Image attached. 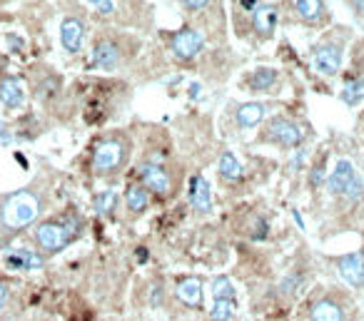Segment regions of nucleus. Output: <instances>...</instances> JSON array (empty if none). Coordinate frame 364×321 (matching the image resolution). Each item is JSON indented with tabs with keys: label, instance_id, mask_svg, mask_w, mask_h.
<instances>
[{
	"label": "nucleus",
	"instance_id": "obj_1",
	"mask_svg": "<svg viewBox=\"0 0 364 321\" xmlns=\"http://www.w3.org/2000/svg\"><path fill=\"white\" fill-rule=\"evenodd\" d=\"M43 202L35 190H18L0 199V249L22 229H28L40 217Z\"/></svg>",
	"mask_w": 364,
	"mask_h": 321
},
{
	"label": "nucleus",
	"instance_id": "obj_2",
	"mask_svg": "<svg viewBox=\"0 0 364 321\" xmlns=\"http://www.w3.org/2000/svg\"><path fill=\"white\" fill-rule=\"evenodd\" d=\"M83 217L75 212L63 214L60 219H48L35 227V244L43 254H58L65 249L70 242H75L83 235Z\"/></svg>",
	"mask_w": 364,
	"mask_h": 321
},
{
	"label": "nucleus",
	"instance_id": "obj_3",
	"mask_svg": "<svg viewBox=\"0 0 364 321\" xmlns=\"http://www.w3.org/2000/svg\"><path fill=\"white\" fill-rule=\"evenodd\" d=\"M127 152H130V145L120 137H105L95 145L93 152V169L100 177H108V174H115L117 169L125 164Z\"/></svg>",
	"mask_w": 364,
	"mask_h": 321
},
{
	"label": "nucleus",
	"instance_id": "obj_4",
	"mask_svg": "<svg viewBox=\"0 0 364 321\" xmlns=\"http://www.w3.org/2000/svg\"><path fill=\"white\" fill-rule=\"evenodd\" d=\"M327 187H330L332 195H344V197H362L364 192V182L359 177V172L354 169V164L349 159H339L334 167V172L330 174V180H327Z\"/></svg>",
	"mask_w": 364,
	"mask_h": 321
},
{
	"label": "nucleus",
	"instance_id": "obj_5",
	"mask_svg": "<svg viewBox=\"0 0 364 321\" xmlns=\"http://www.w3.org/2000/svg\"><path fill=\"white\" fill-rule=\"evenodd\" d=\"M265 140L275 142L280 148L292 150V148H299V145H302V130H299L294 122L285 120V117H277V120H272L270 127H267Z\"/></svg>",
	"mask_w": 364,
	"mask_h": 321
},
{
	"label": "nucleus",
	"instance_id": "obj_6",
	"mask_svg": "<svg viewBox=\"0 0 364 321\" xmlns=\"http://www.w3.org/2000/svg\"><path fill=\"white\" fill-rule=\"evenodd\" d=\"M202 45H204V38L197 33V30H193V27H182V30H177V33L170 35L172 53H175L177 58H182V60L195 58V55L202 50Z\"/></svg>",
	"mask_w": 364,
	"mask_h": 321
},
{
	"label": "nucleus",
	"instance_id": "obj_7",
	"mask_svg": "<svg viewBox=\"0 0 364 321\" xmlns=\"http://www.w3.org/2000/svg\"><path fill=\"white\" fill-rule=\"evenodd\" d=\"M140 185L145 187L148 192H155V195H170L172 190V180L170 174H167V169H162L160 164L155 162H145L143 167H140Z\"/></svg>",
	"mask_w": 364,
	"mask_h": 321
},
{
	"label": "nucleus",
	"instance_id": "obj_8",
	"mask_svg": "<svg viewBox=\"0 0 364 321\" xmlns=\"http://www.w3.org/2000/svg\"><path fill=\"white\" fill-rule=\"evenodd\" d=\"M312 63H315V67L322 72V75L332 77L339 72V65H342V48L334 43H325L320 45V48H315V53H312Z\"/></svg>",
	"mask_w": 364,
	"mask_h": 321
},
{
	"label": "nucleus",
	"instance_id": "obj_9",
	"mask_svg": "<svg viewBox=\"0 0 364 321\" xmlns=\"http://www.w3.org/2000/svg\"><path fill=\"white\" fill-rule=\"evenodd\" d=\"M337 272L349 287L362 289L364 287V256L359 251H352V254H344L337 259Z\"/></svg>",
	"mask_w": 364,
	"mask_h": 321
},
{
	"label": "nucleus",
	"instance_id": "obj_10",
	"mask_svg": "<svg viewBox=\"0 0 364 321\" xmlns=\"http://www.w3.org/2000/svg\"><path fill=\"white\" fill-rule=\"evenodd\" d=\"M190 204L200 214L212 212V190L210 182L204 180L202 174H195L193 180H190Z\"/></svg>",
	"mask_w": 364,
	"mask_h": 321
},
{
	"label": "nucleus",
	"instance_id": "obj_11",
	"mask_svg": "<svg viewBox=\"0 0 364 321\" xmlns=\"http://www.w3.org/2000/svg\"><path fill=\"white\" fill-rule=\"evenodd\" d=\"M43 264L45 256L35 249H15L6 256V267L13 272H35V269H43Z\"/></svg>",
	"mask_w": 364,
	"mask_h": 321
},
{
	"label": "nucleus",
	"instance_id": "obj_12",
	"mask_svg": "<svg viewBox=\"0 0 364 321\" xmlns=\"http://www.w3.org/2000/svg\"><path fill=\"white\" fill-rule=\"evenodd\" d=\"M175 296L180 304L190 306V309H197V306L202 304V279L200 277L180 279L175 287Z\"/></svg>",
	"mask_w": 364,
	"mask_h": 321
},
{
	"label": "nucleus",
	"instance_id": "obj_13",
	"mask_svg": "<svg viewBox=\"0 0 364 321\" xmlns=\"http://www.w3.org/2000/svg\"><path fill=\"white\" fill-rule=\"evenodd\" d=\"M85 38V25L80 18H65L60 25V40L67 53H77Z\"/></svg>",
	"mask_w": 364,
	"mask_h": 321
},
{
	"label": "nucleus",
	"instance_id": "obj_14",
	"mask_svg": "<svg viewBox=\"0 0 364 321\" xmlns=\"http://www.w3.org/2000/svg\"><path fill=\"white\" fill-rule=\"evenodd\" d=\"M0 103L6 105L8 110H18L25 103V93L18 77H3L0 80Z\"/></svg>",
	"mask_w": 364,
	"mask_h": 321
},
{
	"label": "nucleus",
	"instance_id": "obj_15",
	"mask_svg": "<svg viewBox=\"0 0 364 321\" xmlns=\"http://www.w3.org/2000/svg\"><path fill=\"white\" fill-rule=\"evenodd\" d=\"M309 321H344V311L334 299L325 296V299L312 304V309H309Z\"/></svg>",
	"mask_w": 364,
	"mask_h": 321
},
{
	"label": "nucleus",
	"instance_id": "obj_16",
	"mask_svg": "<svg viewBox=\"0 0 364 321\" xmlns=\"http://www.w3.org/2000/svg\"><path fill=\"white\" fill-rule=\"evenodd\" d=\"M120 60V53H117V45L110 43V40H100L93 48V63L95 67H105V70H112Z\"/></svg>",
	"mask_w": 364,
	"mask_h": 321
},
{
	"label": "nucleus",
	"instance_id": "obj_17",
	"mask_svg": "<svg viewBox=\"0 0 364 321\" xmlns=\"http://www.w3.org/2000/svg\"><path fill=\"white\" fill-rule=\"evenodd\" d=\"M252 25L262 38H272L275 33V25H277V8L275 6H262L254 11L252 15Z\"/></svg>",
	"mask_w": 364,
	"mask_h": 321
},
{
	"label": "nucleus",
	"instance_id": "obj_18",
	"mask_svg": "<svg viewBox=\"0 0 364 321\" xmlns=\"http://www.w3.org/2000/svg\"><path fill=\"white\" fill-rule=\"evenodd\" d=\"M125 202H127V209L133 214H143L145 209L150 207V192L145 190L143 185H130L125 192Z\"/></svg>",
	"mask_w": 364,
	"mask_h": 321
},
{
	"label": "nucleus",
	"instance_id": "obj_19",
	"mask_svg": "<svg viewBox=\"0 0 364 321\" xmlns=\"http://www.w3.org/2000/svg\"><path fill=\"white\" fill-rule=\"evenodd\" d=\"M265 117V105L262 103H247L240 105L238 110V125L240 127H257Z\"/></svg>",
	"mask_w": 364,
	"mask_h": 321
},
{
	"label": "nucleus",
	"instance_id": "obj_20",
	"mask_svg": "<svg viewBox=\"0 0 364 321\" xmlns=\"http://www.w3.org/2000/svg\"><path fill=\"white\" fill-rule=\"evenodd\" d=\"M217 172H220V177L225 182H240V180H242L245 169H242V164L238 162V157H235V155L225 152L220 157V164H217Z\"/></svg>",
	"mask_w": 364,
	"mask_h": 321
},
{
	"label": "nucleus",
	"instance_id": "obj_21",
	"mask_svg": "<svg viewBox=\"0 0 364 321\" xmlns=\"http://www.w3.org/2000/svg\"><path fill=\"white\" fill-rule=\"evenodd\" d=\"M277 80V72L272 70V67H257V70L249 75V87L252 90H257V93H265V90H270L272 85H275Z\"/></svg>",
	"mask_w": 364,
	"mask_h": 321
},
{
	"label": "nucleus",
	"instance_id": "obj_22",
	"mask_svg": "<svg viewBox=\"0 0 364 321\" xmlns=\"http://www.w3.org/2000/svg\"><path fill=\"white\" fill-rule=\"evenodd\" d=\"M93 204H95V212H98L100 217H112V214H115V207H117L115 190H105V192H100V195H95Z\"/></svg>",
	"mask_w": 364,
	"mask_h": 321
},
{
	"label": "nucleus",
	"instance_id": "obj_23",
	"mask_svg": "<svg viewBox=\"0 0 364 321\" xmlns=\"http://www.w3.org/2000/svg\"><path fill=\"white\" fill-rule=\"evenodd\" d=\"M212 301H235V287L227 277H215L210 284Z\"/></svg>",
	"mask_w": 364,
	"mask_h": 321
},
{
	"label": "nucleus",
	"instance_id": "obj_24",
	"mask_svg": "<svg viewBox=\"0 0 364 321\" xmlns=\"http://www.w3.org/2000/svg\"><path fill=\"white\" fill-rule=\"evenodd\" d=\"M339 98H342V103H347V105H359L364 100V80L347 82Z\"/></svg>",
	"mask_w": 364,
	"mask_h": 321
},
{
	"label": "nucleus",
	"instance_id": "obj_25",
	"mask_svg": "<svg viewBox=\"0 0 364 321\" xmlns=\"http://www.w3.org/2000/svg\"><path fill=\"white\" fill-rule=\"evenodd\" d=\"M297 13L304 20H317L322 15V0H297Z\"/></svg>",
	"mask_w": 364,
	"mask_h": 321
},
{
	"label": "nucleus",
	"instance_id": "obj_26",
	"mask_svg": "<svg viewBox=\"0 0 364 321\" xmlns=\"http://www.w3.org/2000/svg\"><path fill=\"white\" fill-rule=\"evenodd\" d=\"M235 316V301H212L210 319L212 321H230Z\"/></svg>",
	"mask_w": 364,
	"mask_h": 321
},
{
	"label": "nucleus",
	"instance_id": "obj_27",
	"mask_svg": "<svg viewBox=\"0 0 364 321\" xmlns=\"http://www.w3.org/2000/svg\"><path fill=\"white\" fill-rule=\"evenodd\" d=\"M88 3L98 13H112L115 11V0H88Z\"/></svg>",
	"mask_w": 364,
	"mask_h": 321
},
{
	"label": "nucleus",
	"instance_id": "obj_28",
	"mask_svg": "<svg viewBox=\"0 0 364 321\" xmlns=\"http://www.w3.org/2000/svg\"><path fill=\"white\" fill-rule=\"evenodd\" d=\"M6 43H8V48H11L13 53L22 50V38H20V35H15V33H8L6 35Z\"/></svg>",
	"mask_w": 364,
	"mask_h": 321
},
{
	"label": "nucleus",
	"instance_id": "obj_29",
	"mask_svg": "<svg viewBox=\"0 0 364 321\" xmlns=\"http://www.w3.org/2000/svg\"><path fill=\"white\" fill-rule=\"evenodd\" d=\"M210 3V0H182V6H188L190 11H200V8H204Z\"/></svg>",
	"mask_w": 364,
	"mask_h": 321
},
{
	"label": "nucleus",
	"instance_id": "obj_30",
	"mask_svg": "<svg viewBox=\"0 0 364 321\" xmlns=\"http://www.w3.org/2000/svg\"><path fill=\"white\" fill-rule=\"evenodd\" d=\"M322 180H325V169H322L320 164V167H315V172H312V187H320Z\"/></svg>",
	"mask_w": 364,
	"mask_h": 321
},
{
	"label": "nucleus",
	"instance_id": "obj_31",
	"mask_svg": "<svg viewBox=\"0 0 364 321\" xmlns=\"http://www.w3.org/2000/svg\"><path fill=\"white\" fill-rule=\"evenodd\" d=\"M11 132L6 130V125H3V122H0V145H11Z\"/></svg>",
	"mask_w": 364,
	"mask_h": 321
},
{
	"label": "nucleus",
	"instance_id": "obj_32",
	"mask_svg": "<svg viewBox=\"0 0 364 321\" xmlns=\"http://www.w3.org/2000/svg\"><path fill=\"white\" fill-rule=\"evenodd\" d=\"M240 6L245 8V11H257V0H240Z\"/></svg>",
	"mask_w": 364,
	"mask_h": 321
},
{
	"label": "nucleus",
	"instance_id": "obj_33",
	"mask_svg": "<svg viewBox=\"0 0 364 321\" xmlns=\"http://www.w3.org/2000/svg\"><path fill=\"white\" fill-rule=\"evenodd\" d=\"M8 296H11V294H8V289L3 287V284H0V309H3V306L8 304Z\"/></svg>",
	"mask_w": 364,
	"mask_h": 321
},
{
	"label": "nucleus",
	"instance_id": "obj_34",
	"mask_svg": "<svg viewBox=\"0 0 364 321\" xmlns=\"http://www.w3.org/2000/svg\"><path fill=\"white\" fill-rule=\"evenodd\" d=\"M352 6H354V11H357L359 15H364V0H352Z\"/></svg>",
	"mask_w": 364,
	"mask_h": 321
},
{
	"label": "nucleus",
	"instance_id": "obj_35",
	"mask_svg": "<svg viewBox=\"0 0 364 321\" xmlns=\"http://www.w3.org/2000/svg\"><path fill=\"white\" fill-rule=\"evenodd\" d=\"M294 222L299 224V229H304V222H302V217H299V212H294Z\"/></svg>",
	"mask_w": 364,
	"mask_h": 321
},
{
	"label": "nucleus",
	"instance_id": "obj_36",
	"mask_svg": "<svg viewBox=\"0 0 364 321\" xmlns=\"http://www.w3.org/2000/svg\"><path fill=\"white\" fill-rule=\"evenodd\" d=\"M145 254H148V251H145V249H138V261H145V259H148V256H145Z\"/></svg>",
	"mask_w": 364,
	"mask_h": 321
}]
</instances>
